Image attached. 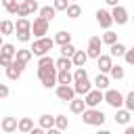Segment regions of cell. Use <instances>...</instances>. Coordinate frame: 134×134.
I'll return each instance as SVG.
<instances>
[{"label": "cell", "instance_id": "obj_1", "mask_svg": "<svg viewBox=\"0 0 134 134\" xmlns=\"http://www.w3.org/2000/svg\"><path fill=\"white\" fill-rule=\"evenodd\" d=\"M52 46H54V40L52 38H38V40H34V44H31V54H36L38 59L40 57H46L48 54V50H52Z\"/></svg>", "mask_w": 134, "mask_h": 134}, {"label": "cell", "instance_id": "obj_2", "mask_svg": "<svg viewBox=\"0 0 134 134\" xmlns=\"http://www.w3.org/2000/svg\"><path fill=\"white\" fill-rule=\"evenodd\" d=\"M105 119H107V115L100 111V109H86L84 113H82V121L86 124V126H103L105 124Z\"/></svg>", "mask_w": 134, "mask_h": 134}, {"label": "cell", "instance_id": "obj_3", "mask_svg": "<svg viewBox=\"0 0 134 134\" xmlns=\"http://www.w3.org/2000/svg\"><path fill=\"white\" fill-rule=\"evenodd\" d=\"M38 77L44 88L57 86V67H38Z\"/></svg>", "mask_w": 134, "mask_h": 134}, {"label": "cell", "instance_id": "obj_4", "mask_svg": "<svg viewBox=\"0 0 134 134\" xmlns=\"http://www.w3.org/2000/svg\"><path fill=\"white\" fill-rule=\"evenodd\" d=\"M103 100H105L109 107H113L115 111L124 107V94H121L119 90H113V88H109V90L103 92Z\"/></svg>", "mask_w": 134, "mask_h": 134}, {"label": "cell", "instance_id": "obj_5", "mask_svg": "<svg viewBox=\"0 0 134 134\" xmlns=\"http://www.w3.org/2000/svg\"><path fill=\"white\" fill-rule=\"evenodd\" d=\"M48 21L46 19H42V17H36L34 21H31V34L36 36V40L38 38H44L46 34H48Z\"/></svg>", "mask_w": 134, "mask_h": 134}, {"label": "cell", "instance_id": "obj_6", "mask_svg": "<svg viewBox=\"0 0 134 134\" xmlns=\"http://www.w3.org/2000/svg\"><path fill=\"white\" fill-rule=\"evenodd\" d=\"M100 48H103V42H100V38L98 36H92L90 40H88V48H86V54H88V59H98L103 52H100Z\"/></svg>", "mask_w": 134, "mask_h": 134}, {"label": "cell", "instance_id": "obj_7", "mask_svg": "<svg viewBox=\"0 0 134 134\" xmlns=\"http://www.w3.org/2000/svg\"><path fill=\"white\" fill-rule=\"evenodd\" d=\"M38 10H40V6H38L36 0H23V2H19L17 15H19V17H29V15L38 13Z\"/></svg>", "mask_w": 134, "mask_h": 134}, {"label": "cell", "instance_id": "obj_8", "mask_svg": "<svg viewBox=\"0 0 134 134\" xmlns=\"http://www.w3.org/2000/svg\"><path fill=\"white\" fill-rule=\"evenodd\" d=\"M111 19H113V23H117V25H126V23H128V19H130V15H128L126 6L117 4V6H113V8H111Z\"/></svg>", "mask_w": 134, "mask_h": 134}, {"label": "cell", "instance_id": "obj_9", "mask_svg": "<svg viewBox=\"0 0 134 134\" xmlns=\"http://www.w3.org/2000/svg\"><path fill=\"white\" fill-rule=\"evenodd\" d=\"M100 100H103V92H100V90H96V88H92V90L84 96L86 109H96V107L100 105Z\"/></svg>", "mask_w": 134, "mask_h": 134}, {"label": "cell", "instance_id": "obj_10", "mask_svg": "<svg viewBox=\"0 0 134 134\" xmlns=\"http://www.w3.org/2000/svg\"><path fill=\"white\" fill-rule=\"evenodd\" d=\"M96 23L107 31L111 25H113V19H111V10H107V8H98L96 10Z\"/></svg>", "mask_w": 134, "mask_h": 134}, {"label": "cell", "instance_id": "obj_11", "mask_svg": "<svg viewBox=\"0 0 134 134\" xmlns=\"http://www.w3.org/2000/svg\"><path fill=\"white\" fill-rule=\"evenodd\" d=\"M57 98L59 100H63V103H71L73 98H75V90H73V86H57Z\"/></svg>", "mask_w": 134, "mask_h": 134}, {"label": "cell", "instance_id": "obj_12", "mask_svg": "<svg viewBox=\"0 0 134 134\" xmlns=\"http://www.w3.org/2000/svg\"><path fill=\"white\" fill-rule=\"evenodd\" d=\"M96 67H98V73H109L111 71V67H113V57L111 54H100L98 59H96Z\"/></svg>", "mask_w": 134, "mask_h": 134}, {"label": "cell", "instance_id": "obj_13", "mask_svg": "<svg viewBox=\"0 0 134 134\" xmlns=\"http://www.w3.org/2000/svg\"><path fill=\"white\" fill-rule=\"evenodd\" d=\"M23 69H25V65H21V63H17V61L13 59V63H10V65H8V67H6L4 71H6V77L15 82V80H19V77H21Z\"/></svg>", "mask_w": 134, "mask_h": 134}, {"label": "cell", "instance_id": "obj_14", "mask_svg": "<svg viewBox=\"0 0 134 134\" xmlns=\"http://www.w3.org/2000/svg\"><path fill=\"white\" fill-rule=\"evenodd\" d=\"M17 124H19V119H17V117L6 115V117H2L0 128H2V132H4V134H13V132H17Z\"/></svg>", "mask_w": 134, "mask_h": 134}, {"label": "cell", "instance_id": "obj_15", "mask_svg": "<svg viewBox=\"0 0 134 134\" xmlns=\"http://www.w3.org/2000/svg\"><path fill=\"white\" fill-rule=\"evenodd\" d=\"M73 90H75V96H77V94H80V96H82V94L86 96V94L92 90V82H90L88 77H86V80H80V82H73Z\"/></svg>", "mask_w": 134, "mask_h": 134}, {"label": "cell", "instance_id": "obj_16", "mask_svg": "<svg viewBox=\"0 0 134 134\" xmlns=\"http://www.w3.org/2000/svg\"><path fill=\"white\" fill-rule=\"evenodd\" d=\"M73 84V73L71 71H57V86H71Z\"/></svg>", "mask_w": 134, "mask_h": 134}, {"label": "cell", "instance_id": "obj_17", "mask_svg": "<svg viewBox=\"0 0 134 134\" xmlns=\"http://www.w3.org/2000/svg\"><path fill=\"white\" fill-rule=\"evenodd\" d=\"M94 88L96 90H100V92H105V90H109V84H111V80H109V75H105V73H98L96 77H94Z\"/></svg>", "mask_w": 134, "mask_h": 134}, {"label": "cell", "instance_id": "obj_18", "mask_svg": "<svg viewBox=\"0 0 134 134\" xmlns=\"http://www.w3.org/2000/svg\"><path fill=\"white\" fill-rule=\"evenodd\" d=\"M31 57H34V54H31L29 48H19V50L15 52V61L21 63V65H27V63L31 61Z\"/></svg>", "mask_w": 134, "mask_h": 134}, {"label": "cell", "instance_id": "obj_19", "mask_svg": "<svg viewBox=\"0 0 134 134\" xmlns=\"http://www.w3.org/2000/svg\"><path fill=\"white\" fill-rule=\"evenodd\" d=\"M130 117H132V113L128 109H124V107L115 111V124H119V126H128L130 124Z\"/></svg>", "mask_w": 134, "mask_h": 134}, {"label": "cell", "instance_id": "obj_20", "mask_svg": "<svg viewBox=\"0 0 134 134\" xmlns=\"http://www.w3.org/2000/svg\"><path fill=\"white\" fill-rule=\"evenodd\" d=\"M23 31H31V21L27 17H19L15 23V34H23Z\"/></svg>", "mask_w": 134, "mask_h": 134}, {"label": "cell", "instance_id": "obj_21", "mask_svg": "<svg viewBox=\"0 0 134 134\" xmlns=\"http://www.w3.org/2000/svg\"><path fill=\"white\" fill-rule=\"evenodd\" d=\"M69 111L71 113H75V115H82L84 111H86V103H84V98H73L71 103H69Z\"/></svg>", "mask_w": 134, "mask_h": 134}, {"label": "cell", "instance_id": "obj_22", "mask_svg": "<svg viewBox=\"0 0 134 134\" xmlns=\"http://www.w3.org/2000/svg\"><path fill=\"white\" fill-rule=\"evenodd\" d=\"M17 130H19L21 134H29V132L34 130V119H31V117H21L19 124H17Z\"/></svg>", "mask_w": 134, "mask_h": 134}, {"label": "cell", "instance_id": "obj_23", "mask_svg": "<svg viewBox=\"0 0 134 134\" xmlns=\"http://www.w3.org/2000/svg\"><path fill=\"white\" fill-rule=\"evenodd\" d=\"M38 126H40L42 130H50V128H54V117L48 115V113H44V115L38 117Z\"/></svg>", "mask_w": 134, "mask_h": 134}, {"label": "cell", "instance_id": "obj_24", "mask_svg": "<svg viewBox=\"0 0 134 134\" xmlns=\"http://www.w3.org/2000/svg\"><path fill=\"white\" fill-rule=\"evenodd\" d=\"M86 61H88V54H86L84 50H75V54L71 57L73 67H84V65H86Z\"/></svg>", "mask_w": 134, "mask_h": 134}, {"label": "cell", "instance_id": "obj_25", "mask_svg": "<svg viewBox=\"0 0 134 134\" xmlns=\"http://www.w3.org/2000/svg\"><path fill=\"white\" fill-rule=\"evenodd\" d=\"M52 40H54V44L65 46V44H71V34H69V31H57V36H54Z\"/></svg>", "mask_w": 134, "mask_h": 134}, {"label": "cell", "instance_id": "obj_26", "mask_svg": "<svg viewBox=\"0 0 134 134\" xmlns=\"http://www.w3.org/2000/svg\"><path fill=\"white\" fill-rule=\"evenodd\" d=\"M54 67H57V71H69L71 67H73V63H71V59H67V57H59L57 61H54Z\"/></svg>", "mask_w": 134, "mask_h": 134}, {"label": "cell", "instance_id": "obj_27", "mask_svg": "<svg viewBox=\"0 0 134 134\" xmlns=\"http://www.w3.org/2000/svg\"><path fill=\"white\" fill-rule=\"evenodd\" d=\"M38 13H40V17H42V19H46L48 23H50V21L54 19V15H57V10H54L52 6H40V10H38Z\"/></svg>", "mask_w": 134, "mask_h": 134}, {"label": "cell", "instance_id": "obj_28", "mask_svg": "<svg viewBox=\"0 0 134 134\" xmlns=\"http://www.w3.org/2000/svg\"><path fill=\"white\" fill-rule=\"evenodd\" d=\"M65 13H67V17H69V19H77V17L82 15V6H80L77 2H71V4L67 6V10H65Z\"/></svg>", "mask_w": 134, "mask_h": 134}, {"label": "cell", "instance_id": "obj_29", "mask_svg": "<svg viewBox=\"0 0 134 134\" xmlns=\"http://www.w3.org/2000/svg\"><path fill=\"white\" fill-rule=\"evenodd\" d=\"M10 34H15V23L8 21V19H4L0 23V36H10Z\"/></svg>", "mask_w": 134, "mask_h": 134}, {"label": "cell", "instance_id": "obj_30", "mask_svg": "<svg viewBox=\"0 0 134 134\" xmlns=\"http://www.w3.org/2000/svg\"><path fill=\"white\" fill-rule=\"evenodd\" d=\"M100 42H103V44H107V46H113V44L117 42V34H115V31H111V29H107V31L100 36Z\"/></svg>", "mask_w": 134, "mask_h": 134}, {"label": "cell", "instance_id": "obj_31", "mask_svg": "<svg viewBox=\"0 0 134 134\" xmlns=\"http://www.w3.org/2000/svg\"><path fill=\"white\" fill-rule=\"evenodd\" d=\"M0 4L6 8L8 15H17V8H19V2L17 0H0Z\"/></svg>", "mask_w": 134, "mask_h": 134}, {"label": "cell", "instance_id": "obj_32", "mask_svg": "<svg viewBox=\"0 0 134 134\" xmlns=\"http://www.w3.org/2000/svg\"><path fill=\"white\" fill-rule=\"evenodd\" d=\"M109 50H111V57H124L128 48H126V46H124L121 42H115L113 46H109Z\"/></svg>", "mask_w": 134, "mask_h": 134}, {"label": "cell", "instance_id": "obj_33", "mask_svg": "<svg viewBox=\"0 0 134 134\" xmlns=\"http://www.w3.org/2000/svg\"><path fill=\"white\" fill-rule=\"evenodd\" d=\"M54 128L61 130V132L67 130V128H69V119H67L65 115H54Z\"/></svg>", "mask_w": 134, "mask_h": 134}, {"label": "cell", "instance_id": "obj_34", "mask_svg": "<svg viewBox=\"0 0 134 134\" xmlns=\"http://www.w3.org/2000/svg\"><path fill=\"white\" fill-rule=\"evenodd\" d=\"M15 52H17V50H15V46H13V44H6V42H4V44H2V48H0V57L15 59Z\"/></svg>", "mask_w": 134, "mask_h": 134}, {"label": "cell", "instance_id": "obj_35", "mask_svg": "<svg viewBox=\"0 0 134 134\" xmlns=\"http://www.w3.org/2000/svg\"><path fill=\"white\" fill-rule=\"evenodd\" d=\"M109 75H111L113 80H124L126 71H124V67H121V65H113V67H111V71H109Z\"/></svg>", "mask_w": 134, "mask_h": 134}, {"label": "cell", "instance_id": "obj_36", "mask_svg": "<svg viewBox=\"0 0 134 134\" xmlns=\"http://www.w3.org/2000/svg\"><path fill=\"white\" fill-rule=\"evenodd\" d=\"M124 109H128L130 113L134 111V90H130V92L124 96Z\"/></svg>", "mask_w": 134, "mask_h": 134}, {"label": "cell", "instance_id": "obj_37", "mask_svg": "<svg viewBox=\"0 0 134 134\" xmlns=\"http://www.w3.org/2000/svg\"><path fill=\"white\" fill-rule=\"evenodd\" d=\"M75 46L73 44H65V46H61V57H67V59H71L73 54H75Z\"/></svg>", "mask_w": 134, "mask_h": 134}, {"label": "cell", "instance_id": "obj_38", "mask_svg": "<svg viewBox=\"0 0 134 134\" xmlns=\"http://www.w3.org/2000/svg\"><path fill=\"white\" fill-rule=\"evenodd\" d=\"M38 67H54V59H52L50 54L40 57V59H38Z\"/></svg>", "mask_w": 134, "mask_h": 134}, {"label": "cell", "instance_id": "obj_39", "mask_svg": "<svg viewBox=\"0 0 134 134\" xmlns=\"http://www.w3.org/2000/svg\"><path fill=\"white\" fill-rule=\"evenodd\" d=\"M88 77V71L84 69V67H75V71H73V82H80V80H86Z\"/></svg>", "mask_w": 134, "mask_h": 134}, {"label": "cell", "instance_id": "obj_40", "mask_svg": "<svg viewBox=\"0 0 134 134\" xmlns=\"http://www.w3.org/2000/svg\"><path fill=\"white\" fill-rule=\"evenodd\" d=\"M69 0H52V8L54 10H67Z\"/></svg>", "mask_w": 134, "mask_h": 134}, {"label": "cell", "instance_id": "obj_41", "mask_svg": "<svg viewBox=\"0 0 134 134\" xmlns=\"http://www.w3.org/2000/svg\"><path fill=\"white\" fill-rule=\"evenodd\" d=\"M17 36V40L21 42V44H27L29 40H31V31H23V34H15Z\"/></svg>", "mask_w": 134, "mask_h": 134}, {"label": "cell", "instance_id": "obj_42", "mask_svg": "<svg viewBox=\"0 0 134 134\" xmlns=\"http://www.w3.org/2000/svg\"><path fill=\"white\" fill-rule=\"evenodd\" d=\"M124 59H126V63H128V65H134V46L126 50V54H124Z\"/></svg>", "mask_w": 134, "mask_h": 134}, {"label": "cell", "instance_id": "obj_43", "mask_svg": "<svg viewBox=\"0 0 134 134\" xmlns=\"http://www.w3.org/2000/svg\"><path fill=\"white\" fill-rule=\"evenodd\" d=\"M8 94H10V90H8V86H6V84H2V82H0V98H6V96H8Z\"/></svg>", "mask_w": 134, "mask_h": 134}, {"label": "cell", "instance_id": "obj_44", "mask_svg": "<svg viewBox=\"0 0 134 134\" xmlns=\"http://www.w3.org/2000/svg\"><path fill=\"white\" fill-rule=\"evenodd\" d=\"M29 134H46V130H42L40 126H34V130H31Z\"/></svg>", "mask_w": 134, "mask_h": 134}, {"label": "cell", "instance_id": "obj_45", "mask_svg": "<svg viewBox=\"0 0 134 134\" xmlns=\"http://www.w3.org/2000/svg\"><path fill=\"white\" fill-rule=\"evenodd\" d=\"M46 134H63V132L57 130V128H50V130H46Z\"/></svg>", "mask_w": 134, "mask_h": 134}, {"label": "cell", "instance_id": "obj_46", "mask_svg": "<svg viewBox=\"0 0 134 134\" xmlns=\"http://www.w3.org/2000/svg\"><path fill=\"white\" fill-rule=\"evenodd\" d=\"M124 134H134V126H126V130H124Z\"/></svg>", "mask_w": 134, "mask_h": 134}, {"label": "cell", "instance_id": "obj_47", "mask_svg": "<svg viewBox=\"0 0 134 134\" xmlns=\"http://www.w3.org/2000/svg\"><path fill=\"white\" fill-rule=\"evenodd\" d=\"M105 2H107L109 6H117V4H119V0H105Z\"/></svg>", "mask_w": 134, "mask_h": 134}, {"label": "cell", "instance_id": "obj_48", "mask_svg": "<svg viewBox=\"0 0 134 134\" xmlns=\"http://www.w3.org/2000/svg\"><path fill=\"white\" fill-rule=\"evenodd\" d=\"M94 134H113V132H109V130H96Z\"/></svg>", "mask_w": 134, "mask_h": 134}, {"label": "cell", "instance_id": "obj_49", "mask_svg": "<svg viewBox=\"0 0 134 134\" xmlns=\"http://www.w3.org/2000/svg\"><path fill=\"white\" fill-rule=\"evenodd\" d=\"M2 44H4V40H2V36H0V48H2Z\"/></svg>", "mask_w": 134, "mask_h": 134}, {"label": "cell", "instance_id": "obj_50", "mask_svg": "<svg viewBox=\"0 0 134 134\" xmlns=\"http://www.w3.org/2000/svg\"><path fill=\"white\" fill-rule=\"evenodd\" d=\"M71 2H75V0H69V4H71Z\"/></svg>", "mask_w": 134, "mask_h": 134}, {"label": "cell", "instance_id": "obj_51", "mask_svg": "<svg viewBox=\"0 0 134 134\" xmlns=\"http://www.w3.org/2000/svg\"><path fill=\"white\" fill-rule=\"evenodd\" d=\"M132 21H134V17H132Z\"/></svg>", "mask_w": 134, "mask_h": 134}, {"label": "cell", "instance_id": "obj_52", "mask_svg": "<svg viewBox=\"0 0 134 134\" xmlns=\"http://www.w3.org/2000/svg\"><path fill=\"white\" fill-rule=\"evenodd\" d=\"M0 23H2V21H0Z\"/></svg>", "mask_w": 134, "mask_h": 134}]
</instances>
